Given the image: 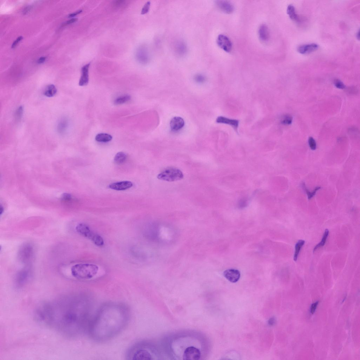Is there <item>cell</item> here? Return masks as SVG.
I'll return each instance as SVG.
<instances>
[{"instance_id": "6da1fadb", "label": "cell", "mask_w": 360, "mask_h": 360, "mask_svg": "<svg viewBox=\"0 0 360 360\" xmlns=\"http://www.w3.org/2000/svg\"><path fill=\"white\" fill-rule=\"evenodd\" d=\"M128 315L126 308L122 305H105L100 309L90 322L89 327L91 335L99 341L112 338L126 325Z\"/></svg>"}, {"instance_id": "7a4b0ae2", "label": "cell", "mask_w": 360, "mask_h": 360, "mask_svg": "<svg viewBox=\"0 0 360 360\" xmlns=\"http://www.w3.org/2000/svg\"><path fill=\"white\" fill-rule=\"evenodd\" d=\"M99 267L93 264H76L71 268V273L75 278L83 280L92 278L98 273Z\"/></svg>"}, {"instance_id": "3957f363", "label": "cell", "mask_w": 360, "mask_h": 360, "mask_svg": "<svg viewBox=\"0 0 360 360\" xmlns=\"http://www.w3.org/2000/svg\"><path fill=\"white\" fill-rule=\"evenodd\" d=\"M76 229L80 235L90 239L97 246H102L104 245V241L102 237L94 232L86 224H79L77 225Z\"/></svg>"}, {"instance_id": "277c9868", "label": "cell", "mask_w": 360, "mask_h": 360, "mask_svg": "<svg viewBox=\"0 0 360 360\" xmlns=\"http://www.w3.org/2000/svg\"><path fill=\"white\" fill-rule=\"evenodd\" d=\"M184 178L183 173L178 168L168 167L163 170L157 176L158 179L168 182L180 181Z\"/></svg>"}, {"instance_id": "5b68a950", "label": "cell", "mask_w": 360, "mask_h": 360, "mask_svg": "<svg viewBox=\"0 0 360 360\" xmlns=\"http://www.w3.org/2000/svg\"><path fill=\"white\" fill-rule=\"evenodd\" d=\"M34 253L32 245L28 243L23 244L20 247L18 258L20 261L24 264H28L32 260Z\"/></svg>"}, {"instance_id": "8992f818", "label": "cell", "mask_w": 360, "mask_h": 360, "mask_svg": "<svg viewBox=\"0 0 360 360\" xmlns=\"http://www.w3.org/2000/svg\"><path fill=\"white\" fill-rule=\"evenodd\" d=\"M200 351L195 347H191L185 349L183 356L184 360H198L201 357Z\"/></svg>"}, {"instance_id": "52a82bcc", "label": "cell", "mask_w": 360, "mask_h": 360, "mask_svg": "<svg viewBox=\"0 0 360 360\" xmlns=\"http://www.w3.org/2000/svg\"><path fill=\"white\" fill-rule=\"evenodd\" d=\"M217 43L219 46L225 52L229 53L232 49V43L226 36L222 34L219 35L217 39Z\"/></svg>"}, {"instance_id": "ba28073f", "label": "cell", "mask_w": 360, "mask_h": 360, "mask_svg": "<svg viewBox=\"0 0 360 360\" xmlns=\"http://www.w3.org/2000/svg\"><path fill=\"white\" fill-rule=\"evenodd\" d=\"M30 274V270L28 268H24L20 270L16 277L17 283L20 285L25 284L29 278Z\"/></svg>"}, {"instance_id": "9c48e42d", "label": "cell", "mask_w": 360, "mask_h": 360, "mask_svg": "<svg viewBox=\"0 0 360 360\" xmlns=\"http://www.w3.org/2000/svg\"><path fill=\"white\" fill-rule=\"evenodd\" d=\"M133 184L129 181H123L112 183L109 185L111 189L117 191H123L129 189L133 187Z\"/></svg>"}, {"instance_id": "30bf717a", "label": "cell", "mask_w": 360, "mask_h": 360, "mask_svg": "<svg viewBox=\"0 0 360 360\" xmlns=\"http://www.w3.org/2000/svg\"><path fill=\"white\" fill-rule=\"evenodd\" d=\"M224 275L230 282L236 283L240 278L241 274L238 270L231 269L225 270L224 272Z\"/></svg>"}, {"instance_id": "8fae6325", "label": "cell", "mask_w": 360, "mask_h": 360, "mask_svg": "<svg viewBox=\"0 0 360 360\" xmlns=\"http://www.w3.org/2000/svg\"><path fill=\"white\" fill-rule=\"evenodd\" d=\"M91 62L85 64L82 68L81 76L80 79L79 85L83 86L87 85L89 82V70Z\"/></svg>"}, {"instance_id": "7c38bea8", "label": "cell", "mask_w": 360, "mask_h": 360, "mask_svg": "<svg viewBox=\"0 0 360 360\" xmlns=\"http://www.w3.org/2000/svg\"><path fill=\"white\" fill-rule=\"evenodd\" d=\"M318 48V45L313 43L300 45L297 48V50L300 54H307L314 52Z\"/></svg>"}, {"instance_id": "4fadbf2b", "label": "cell", "mask_w": 360, "mask_h": 360, "mask_svg": "<svg viewBox=\"0 0 360 360\" xmlns=\"http://www.w3.org/2000/svg\"><path fill=\"white\" fill-rule=\"evenodd\" d=\"M185 124L183 119L178 116L174 117L170 122L171 130L173 131H178L184 126Z\"/></svg>"}, {"instance_id": "5bb4252c", "label": "cell", "mask_w": 360, "mask_h": 360, "mask_svg": "<svg viewBox=\"0 0 360 360\" xmlns=\"http://www.w3.org/2000/svg\"><path fill=\"white\" fill-rule=\"evenodd\" d=\"M216 4L218 8L224 12L230 14L234 10L233 5L229 2L225 1H217Z\"/></svg>"}, {"instance_id": "9a60e30c", "label": "cell", "mask_w": 360, "mask_h": 360, "mask_svg": "<svg viewBox=\"0 0 360 360\" xmlns=\"http://www.w3.org/2000/svg\"><path fill=\"white\" fill-rule=\"evenodd\" d=\"M217 122L218 123L224 124L231 126L236 131H238L239 121L237 120L228 119L222 116H219L216 119Z\"/></svg>"}, {"instance_id": "2e32d148", "label": "cell", "mask_w": 360, "mask_h": 360, "mask_svg": "<svg viewBox=\"0 0 360 360\" xmlns=\"http://www.w3.org/2000/svg\"><path fill=\"white\" fill-rule=\"evenodd\" d=\"M260 39L263 41H266L270 38V31L267 26L262 24L260 26L259 30Z\"/></svg>"}, {"instance_id": "e0dca14e", "label": "cell", "mask_w": 360, "mask_h": 360, "mask_svg": "<svg viewBox=\"0 0 360 360\" xmlns=\"http://www.w3.org/2000/svg\"><path fill=\"white\" fill-rule=\"evenodd\" d=\"M137 57L139 60L142 63H146L148 60V54L147 50L144 48H141L137 53Z\"/></svg>"}, {"instance_id": "ac0fdd59", "label": "cell", "mask_w": 360, "mask_h": 360, "mask_svg": "<svg viewBox=\"0 0 360 360\" xmlns=\"http://www.w3.org/2000/svg\"><path fill=\"white\" fill-rule=\"evenodd\" d=\"M112 136L107 133H101L97 135L95 137L96 141L102 142H107L112 141Z\"/></svg>"}, {"instance_id": "d6986e66", "label": "cell", "mask_w": 360, "mask_h": 360, "mask_svg": "<svg viewBox=\"0 0 360 360\" xmlns=\"http://www.w3.org/2000/svg\"><path fill=\"white\" fill-rule=\"evenodd\" d=\"M127 158L126 154L124 152H119L114 157V161L117 164H121L125 162Z\"/></svg>"}, {"instance_id": "ffe728a7", "label": "cell", "mask_w": 360, "mask_h": 360, "mask_svg": "<svg viewBox=\"0 0 360 360\" xmlns=\"http://www.w3.org/2000/svg\"><path fill=\"white\" fill-rule=\"evenodd\" d=\"M57 89L55 85H48L44 91V95L48 97H52L55 95L57 93Z\"/></svg>"}, {"instance_id": "44dd1931", "label": "cell", "mask_w": 360, "mask_h": 360, "mask_svg": "<svg viewBox=\"0 0 360 360\" xmlns=\"http://www.w3.org/2000/svg\"><path fill=\"white\" fill-rule=\"evenodd\" d=\"M287 13L292 20L294 21L298 20V16L296 13L295 7L293 5L290 4L288 6L287 8Z\"/></svg>"}, {"instance_id": "7402d4cb", "label": "cell", "mask_w": 360, "mask_h": 360, "mask_svg": "<svg viewBox=\"0 0 360 360\" xmlns=\"http://www.w3.org/2000/svg\"><path fill=\"white\" fill-rule=\"evenodd\" d=\"M305 241L303 240H299L295 246V253H294V261H296L298 259L299 254L301 248L305 244Z\"/></svg>"}, {"instance_id": "603a6c76", "label": "cell", "mask_w": 360, "mask_h": 360, "mask_svg": "<svg viewBox=\"0 0 360 360\" xmlns=\"http://www.w3.org/2000/svg\"><path fill=\"white\" fill-rule=\"evenodd\" d=\"M131 96L129 95H125L118 97L114 101L115 105H121L125 103L130 100Z\"/></svg>"}, {"instance_id": "cb8c5ba5", "label": "cell", "mask_w": 360, "mask_h": 360, "mask_svg": "<svg viewBox=\"0 0 360 360\" xmlns=\"http://www.w3.org/2000/svg\"><path fill=\"white\" fill-rule=\"evenodd\" d=\"M329 233V231L328 229H326L325 231V232L323 236L321 241L320 242L319 244H317L316 246L313 249V252H315L317 249H318L320 248L323 247L325 245L328 236V234Z\"/></svg>"}, {"instance_id": "d4e9b609", "label": "cell", "mask_w": 360, "mask_h": 360, "mask_svg": "<svg viewBox=\"0 0 360 360\" xmlns=\"http://www.w3.org/2000/svg\"><path fill=\"white\" fill-rule=\"evenodd\" d=\"M67 127V122L66 120L62 119L59 122L58 125V129L59 133L64 132Z\"/></svg>"}, {"instance_id": "484cf974", "label": "cell", "mask_w": 360, "mask_h": 360, "mask_svg": "<svg viewBox=\"0 0 360 360\" xmlns=\"http://www.w3.org/2000/svg\"><path fill=\"white\" fill-rule=\"evenodd\" d=\"M292 116L289 115H286L282 117L281 120V123L283 125H290L292 124Z\"/></svg>"}, {"instance_id": "4316f807", "label": "cell", "mask_w": 360, "mask_h": 360, "mask_svg": "<svg viewBox=\"0 0 360 360\" xmlns=\"http://www.w3.org/2000/svg\"><path fill=\"white\" fill-rule=\"evenodd\" d=\"M302 186L305 189L306 192V193H307L308 198L309 199H311L312 198H313V197L315 195L316 191L319 190L320 188H321V187H317L315 188V189L314 190L313 192H310L309 191H308L304 183L303 184Z\"/></svg>"}, {"instance_id": "83f0119b", "label": "cell", "mask_w": 360, "mask_h": 360, "mask_svg": "<svg viewBox=\"0 0 360 360\" xmlns=\"http://www.w3.org/2000/svg\"><path fill=\"white\" fill-rule=\"evenodd\" d=\"M177 51L179 54H183L186 50L185 45L182 43H180L177 46Z\"/></svg>"}, {"instance_id": "f1b7e54d", "label": "cell", "mask_w": 360, "mask_h": 360, "mask_svg": "<svg viewBox=\"0 0 360 360\" xmlns=\"http://www.w3.org/2000/svg\"><path fill=\"white\" fill-rule=\"evenodd\" d=\"M308 143L311 150H315L316 149V142L312 137H309L308 139Z\"/></svg>"}, {"instance_id": "f546056e", "label": "cell", "mask_w": 360, "mask_h": 360, "mask_svg": "<svg viewBox=\"0 0 360 360\" xmlns=\"http://www.w3.org/2000/svg\"><path fill=\"white\" fill-rule=\"evenodd\" d=\"M334 84L335 86L339 89H344L345 88V86L344 84L342 81L338 79H336L334 81Z\"/></svg>"}, {"instance_id": "4dcf8cb0", "label": "cell", "mask_w": 360, "mask_h": 360, "mask_svg": "<svg viewBox=\"0 0 360 360\" xmlns=\"http://www.w3.org/2000/svg\"><path fill=\"white\" fill-rule=\"evenodd\" d=\"M150 6V2H148L146 3L141 10V14L142 15H144L148 12L149 10Z\"/></svg>"}, {"instance_id": "1f68e13d", "label": "cell", "mask_w": 360, "mask_h": 360, "mask_svg": "<svg viewBox=\"0 0 360 360\" xmlns=\"http://www.w3.org/2000/svg\"><path fill=\"white\" fill-rule=\"evenodd\" d=\"M72 199V196L68 193H65L62 196V200L65 202H70Z\"/></svg>"}, {"instance_id": "d6a6232c", "label": "cell", "mask_w": 360, "mask_h": 360, "mask_svg": "<svg viewBox=\"0 0 360 360\" xmlns=\"http://www.w3.org/2000/svg\"><path fill=\"white\" fill-rule=\"evenodd\" d=\"M195 80L197 82L202 83L205 81V78L203 76L198 74L195 76Z\"/></svg>"}, {"instance_id": "836d02e7", "label": "cell", "mask_w": 360, "mask_h": 360, "mask_svg": "<svg viewBox=\"0 0 360 360\" xmlns=\"http://www.w3.org/2000/svg\"><path fill=\"white\" fill-rule=\"evenodd\" d=\"M23 111V109L22 106L19 107L18 108L16 113V117L17 118H19L21 117L22 115Z\"/></svg>"}, {"instance_id": "e575fe53", "label": "cell", "mask_w": 360, "mask_h": 360, "mask_svg": "<svg viewBox=\"0 0 360 360\" xmlns=\"http://www.w3.org/2000/svg\"><path fill=\"white\" fill-rule=\"evenodd\" d=\"M319 303V302L317 301L316 302L314 303L311 305V312L312 314L315 313L316 310V309L317 306H318Z\"/></svg>"}, {"instance_id": "d590c367", "label": "cell", "mask_w": 360, "mask_h": 360, "mask_svg": "<svg viewBox=\"0 0 360 360\" xmlns=\"http://www.w3.org/2000/svg\"><path fill=\"white\" fill-rule=\"evenodd\" d=\"M23 39V37L22 36L18 37V38L16 40L13 42L12 47H12L13 48H15L16 46L18 44L19 42L21 41Z\"/></svg>"}, {"instance_id": "8d00e7d4", "label": "cell", "mask_w": 360, "mask_h": 360, "mask_svg": "<svg viewBox=\"0 0 360 360\" xmlns=\"http://www.w3.org/2000/svg\"><path fill=\"white\" fill-rule=\"evenodd\" d=\"M82 12V10H78V11H76V12H75V13L70 14L68 16H69V18H71V17H74V16H76L77 15H79V14L80 13H81Z\"/></svg>"}, {"instance_id": "74e56055", "label": "cell", "mask_w": 360, "mask_h": 360, "mask_svg": "<svg viewBox=\"0 0 360 360\" xmlns=\"http://www.w3.org/2000/svg\"><path fill=\"white\" fill-rule=\"evenodd\" d=\"M78 19L77 18H73L67 21L66 23H65V24H69L73 23L76 22L77 21H78Z\"/></svg>"}, {"instance_id": "f35d334b", "label": "cell", "mask_w": 360, "mask_h": 360, "mask_svg": "<svg viewBox=\"0 0 360 360\" xmlns=\"http://www.w3.org/2000/svg\"><path fill=\"white\" fill-rule=\"evenodd\" d=\"M46 59V58L45 57H41V58H40L38 60V63L39 64L43 63H44Z\"/></svg>"}, {"instance_id": "ab89813d", "label": "cell", "mask_w": 360, "mask_h": 360, "mask_svg": "<svg viewBox=\"0 0 360 360\" xmlns=\"http://www.w3.org/2000/svg\"><path fill=\"white\" fill-rule=\"evenodd\" d=\"M356 36H357V39L358 40H359V31H358L357 33Z\"/></svg>"}]
</instances>
